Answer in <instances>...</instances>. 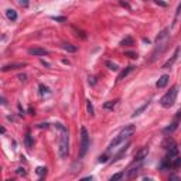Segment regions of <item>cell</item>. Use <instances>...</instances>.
Instances as JSON below:
<instances>
[{
  "label": "cell",
  "mask_w": 181,
  "mask_h": 181,
  "mask_svg": "<svg viewBox=\"0 0 181 181\" xmlns=\"http://www.w3.org/2000/svg\"><path fill=\"white\" fill-rule=\"evenodd\" d=\"M52 20H55V21H65V17H52Z\"/></svg>",
  "instance_id": "f546056e"
},
{
  "label": "cell",
  "mask_w": 181,
  "mask_h": 181,
  "mask_svg": "<svg viewBox=\"0 0 181 181\" xmlns=\"http://www.w3.org/2000/svg\"><path fill=\"white\" fill-rule=\"evenodd\" d=\"M40 93H41V95H48V93H50V89H48L45 85L40 84Z\"/></svg>",
  "instance_id": "44dd1931"
},
{
  "label": "cell",
  "mask_w": 181,
  "mask_h": 181,
  "mask_svg": "<svg viewBox=\"0 0 181 181\" xmlns=\"http://www.w3.org/2000/svg\"><path fill=\"white\" fill-rule=\"evenodd\" d=\"M17 173H19V174H23V175L26 174V171H24V168H23V167H20V168H17Z\"/></svg>",
  "instance_id": "1f68e13d"
},
{
  "label": "cell",
  "mask_w": 181,
  "mask_h": 181,
  "mask_svg": "<svg viewBox=\"0 0 181 181\" xmlns=\"http://www.w3.org/2000/svg\"><path fill=\"white\" fill-rule=\"evenodd\" d=\"M171 161H173V167H174V168H178V167H181V159H180V157H178V156H177L175 159H173Z\"/></svg>",
  "instance_id": "7402d4cb"
},
{
  "label": "cell",
  "mask_w": 181,
  "mask_h": 181,
  "mask_svg": "<svg viewBox=\"0 0 181 181\" xmlns=\"http://www.w3.org/2000/svg\"><path fill=\"white\" fill-rule=\"evenodd\" d=\"M26 144H27V147H31V144H33V142H31V136H30V133H27V136H26Z\"/></svg>",
  "instance_id": "4316f807"
},
{
  "label": "cell",
  "mask_w": 181,
  "mask_h": 181,
  "mask_svg": "<svg viewBox=\"0 0 181 181\" xmlns=\"http://www.w3.org/2000/svg\"><path fill=\"white\" fill-rule=\"evenodd\" d=\"M180 12H181V3H180V4H178V7H177V16L180 14Z\"/></svg>",
  "instance_id": "74e56055"
},
{
  "label": "cell",
  "mask_w": 181,
  "mask_h": 181,
  "mask_svg": "<svg viewBox=\"0 0 181 181\" xmlns=\"http://www.w3.org/2000/svg\"><path fill=\"white\" fill-rule=\"evenodd\" d=\"M135 68H136V67H133V65H130V67H127L126 70H123V71L120 72V74H119V77H117V79L120 81V79H123L125 77H127V75H129L130 72H132L133 70H135Z\"/></svg>",
  "instance_id": "7c38bea8"
},
{
  "label": "cell",
  "mask_w": 181,
  "mask_h": 181,
  "mask_svg": "<svg viewBox=\"0 0 181 181\" xmlns=\"http://www.w3.org/2000/svg\"><path fill=\"white\" fill-rule=\"evenodd\" d=\"M106 67L109 68L110 71H117L119 70V67L116 64H113V62H110V61H106Z\"/></svg>",
  "instance_id": "603a6c76"
},
{
  "label": "cell",
  "mask_w": 181,
  "mask_h": 181,
  "mask_svg": "<svg viewBox=\"0 0 181 181\" xmlns=\"http://www.w3.org/2000/svg\"><path fill=\"white\" fill-rule=\"evenodd\" d=\"M168 79H170V77H168L167 74H164V75H161V77L159 78V81L156 82V86L159 88V89H161V88H164L166 85L168 84Z\"/></svg>",
  "instance_id": "52a82bcc"
},
{
  "label": "cell",
  "mask_w": 181,
  "mask_h": 181,
  "mask_svg": "<svg viewBox=\"0 0 181 181\" xmlns=\"http://www.w3.org/2000/svg\"><path fill=\"white\" fill-rule=\"evenodd\" d=\"M55 127L59 130V137H58V154L61 159H64L70 153V136H68V130L65 129L61 123H57Z\"/></svg>",
  "instance_id": "6da1fadb"
},
{
  "label": "cell",
  "mask_w": 181,
  "mask_h": 181,
  "mask_svg": "<svg viewBox=\"0 0 181 181\" xmlns=\"http://www.w3.org/2000/svg\"><path fill=\"white\" fill-rule=\"evenodd\" d=\"M123 177V174L122 173H117V174H113L112 177H110V181H116V180H120Z\"/></svg>",
  "instance_id": "484cf974"
},
{
  "label": "cell",
  "mask_w": 181,
  "mask_h": 181,
  "mask_svg": "<svg viewBox=\"0 0 181 181\" xmlns=\"http://www.w3.org/2000/svg\"><path fill=\"white\" fill-rule=\"evenodd\" d=\"M135 130H136V127L133 126V125H129V126H125L122 130H120V133L112 140V142L109 143V146H108V151H112V150L116 147L119 143H122L123 140H126V139H129L130 136L135 133Z\"/></svg>",
  "instance_id": "7a4b0ae2"
},
{
  "label": "cell",
  "mask_w": 181,
  "mask_h": 181,
  "mask_svg": "<svg viewBox=\"0 0 181 181\" xmlns=\"http://www.w3.org/2000/svg\"><path fill=\"white\" fill-rule=\"evenodd\" d=\"M137 173H139V167H136V168H132L129 171V178H133L135 175H137Z\"/></svg>",
  "instance_id": "d4e9b609"
},
{
  "label": "cell",
  "mask_w": 181,
  "mask_h": 181,
  "mask_svg": "<svg viewBox=\"0 0 181 181\" xmlns=\"http://www.w3.org/2000/svg\"><path fill=\"white\" fill-rule=\"evenodd\" d=\"M149 105H150V102H146V104L143 105V106H140L139 109H136L135 112H133V115H132V116H133V117L139 116V115H140L142 112H144V110H146V109H147V108H149Z\"/></svg>",
  "instance_id": "9a60e30c"
},
{
  "label": "cell",
  "mask_w": 181,
  "mask_h": 181,
  "mask_svg": "<svg viewBox=\"0 0 181 181\" xmlns=\"http://www.w3.org/2000/svg\"><path fill=\"white\" fill-rule=\"evenodd\" d=\"M86 110H88V113L90 116H93V105H92L90 101H86Z\"/></svg>",
  "instance_id": "ffe728a7"
},
{
  "label": "cell",
  "mask_w": 181,
  "mask_h": 181,
  "mask_svg": "<svg viewBox=\"0 0 181 181\" xmlns=\"http://www.w3.org/2000/svg\"><path fill=\"white\" fill-rule=\"evenodd\" d=\"M178 55H180V47H177V48H175V51H174V54H173V57L168 59L166 64L163 65V68H170V67H173V64H174L175 61H177V58H178Z\"/></svg>",
  "instance_id": "5b68a950"
},
{
  "label": "cell",
  "mask_w": 181,
  "mask_h": 181,
  "mask_svg": "<svg viewBox=\"0 0 181 181\" xmlns=\"http://www.w3.org/2000/svg\"><path fill=\"white\" fill-rule=\"evenodd\" d=\"M62 48H64L65 51H68V52H75L77 51V47H75V45H72V44H62Z\"/></svg>",
  "instance_id": "ac0fdd59"
},
{
  "label": "cell",
  "mask_w": 181,
  "mask_h": 181,
  "mask_svg": "<svg viewBox=\"0 0 181 181\" xmlns=\"http://www.w3.org/2000/svg\"><path fill=\"white\" fill-rule=\"evenodd\" d=\"M120 45H123V47H125V45H126V47H127V45H133V38H132V37H126L125 40L120 41Z\"/></svg>",
  "instance_id": "d6986e66"
},
{
  "label": "cell",
  "mask_w": 181,
  "mask_h": 181,
  "mask_svg": "<svg viewBox=\"0 0 181 181\" xmlns=\"http://www.w3.org/2000/svg\"><path fill=\"white\" fill-rule=\"evenodd\" d=\"M20 4H21V6H24V7H27L28 6V1H27V0H20Z\"/></svg>",
  "instance_id": "4dcf8cb0"
},
{
  "label": "cell",
  "mask_w": 181,
  "mask_h": 181,
  "mask_svg": "<svg viewBox=\"0 0 181 181\" xmlns=\"http://www.w3.org/2000/svg\"><path fill=\"white\" fill-rule=\"evenodd\" d=\"M168 38V28H164L159 35H157V38H156V43H159V41H163V40H167Z\"/></svg>",
  "instance_id": "5bb4252c"
},
{
  "label": "cell",
  "mask_w": 181,
  "mask_h": 181,
  "mask_svg": "<svg viewBox=\"0 0 181 181\" xmlns=\"http://www.w3.org/2000/svg\"><path fill=\"white\" fill-rule=\"evenodd\" d=\"M170 180H178V177L177 175H170Z\"/></svg>",
  "instance_id": "f35d334b"
},
{
  "label": "cell",
  "mask_w": 181,
  "mask_h": 181,
  "mask_svg": "<svg viewBox=\"0 0 181 181\" xmlns=\"http://www.w3.org/2000/svg\"><path fill=\"white\" fill-rule=\"evenodd\" d=\"M6 16L10 21H16V20H17V13H16V10H13V9H7Z\"/></svg>",
  "instance_id": "4fadbf2b"
},
{
  "label": "cell",
  "mask_w": 181,
  "mask_h": 181,
  "mask_svg": "<svg viewBox=\"0 0 181 181\" xmlns=\"http://www.w3.org/2000/svg\"><path fill=\"white\" fill-rule=\"evenodd\" d=\"M178 122H180V119H177V117H175V120H174V122L171 123L170 126H167V127H166V129L163 130V132H164L166 135H168V133H173V132H174V130L177 129V127H178Z\"/></svg>",
  "instance_id": "30bf717a"
},
{
  "label": "cell",
  "mask_w": 181,
  "mask_h": 181,
  "mask_svg": "<svg viewBox=\"0 0 181 181\" xmlns=\"http://www.w3.org/2000/svg\"><path fill=\"white\" fill-rule=\"evenodd\" d=\"M129 143H127V144H126V146H125V147H123L122 150H120V151H119V153H117L116 156H115V159H113V161H117V160H119V159H120V157H122L123 154H125V153H126V151H127V149H129Z\"/></svg>",
  "instance_id": "e0dca14e"
},
{
  "label": "cell",
  "mask_w": 181,
  "mask_h": 181,
  "mask_svg": "<svg viewBox=\"0 0 181 181\" xmlns=\"http://www.w3.org/2000/svg\"><path fill=\"white\" fill-rule=\"evenodd\" d=\"M47 126H48V123H40L38 125V127H41V129H43V127H47Z\"/></svg>",
  "instance_id": "e575fe53"
},
{
  "label": "cell",
  "mask_w": 181,
  "mask_h": 181,
  "mask_svg": "<svg viewBox=\"0 0 181 181\" xmlns=\"http://www.w3.org/2000/svg\"><path fill=\"white\" fill-rule=\"evenodd\" d=\"M126 55H129L130 58H136V57H137V54H136V52H126Z\"/></svg>",
  "instance_id": "f1b7e54d"
},
{
  "label": "cell",
  "mask_w": 181,
  "mask_h": 181,
  "mask_svg": "<svg viewBox=\"0 0 181 181\" xmlns=\"http://www.w3.org/2000/svg\"><path fill=\"white\" fill-rule=\"evenodd\" d=\"M156 3H157V4H160V6H166V3H163V1H160V0H154Z\"/></svg>",
  "instance_id": "8d00e7d4"
},
{
  "label": "cell",
  "mask_w": 181,
  "mask_h": 181,
  "mask_svg": "<svg viewBox=\"0 0 181 181\" xmlns=\"http://www.w3.org/2000/svg\"><path fill=\"white\" fill-rule=\"evenodd\" d=\"M89 149V135H88V130L86 127H81V147H79V157L82 159L86 151Z\"/></svg>",
  "instance_id": "277c9868"
},
{
  "label": "cell",
  "mask_w": 181,
  "mask_h": 181,
  "mask_svg": "<svg viewBox=\"0 0 181 181\" xmlns=\"http://www.w3.org/2000/svg\"><path fill=\"white\" fill-rule=\"evenodd\" d=\"M26 75H24V74H23V75H19V79H20V81H26Z\"/></svg>",
  "instance_id": "d6a6232c"
},
{
  "label": "cell",
  "mask_w": 181,
  "mask_h": 181,
  "mask_svg": "<svg viewBox=\"0 0 181 181\" xmlns=\"http://www.w3.org/2000/svg\"><path fill=\"white\" fill-rule=\"evenodd\" d=\"M147 154H149V149H147V147H143V149H140L135 154V160L136 161H140V160H143Z\"/></svg>",
  "instance_id": "ba28073f"
},
{
  "label": "cell",
  "mask_w": 181,
  "mask_h": 181,
  "mask_svg": "<svg viewBox=\"0 0 181 181\" xmlns=\"http://www.w3.org/2000/svg\"><path fill=\"white\" fill-rule=\"evenodd\" d=\"M178 156V149H177V146H175L174 143L168 147V154H167V159H170V160H173V159H175Z\"/></svg>",
  "instance_id": "9c48e42d"
},
{
  "label": "cell",
  "mask_w": 181,
  "mask_h": 181,
  "mask_svg": "<svg viewBox=\"0 0 181 181\" xmlns=\"http://www.w3.org/2000/svg\"><path fill=\"white\" fill-rule=\"evenodd\" d=\"M98 161L99 163H106L108 161V156H101V157L98 159Z\"/></svg>",
  "instance_id": "83f0119b"
},
{
  "label": "cell",
  "mask_w": 181,
  "mask_h": 181,
  "mask_svg": "<svg viewBox=\"0 0 181 181\" xmlns=\"http://www.w3.org/2000/svg\"><path fill=\"white\" fill-rule=\"evenodd\" d=\"M23 67H26V64H9V65H4L3 68H1V71H9V70H19V68H23Z\"/></svg>",
  "instance_id": "8fae6325"
},
{
  "label": "cell",
  "mask_w": 181,
  "mask_h": 181,
  "mask_svg": "<svg viewBox=\"0 0 181 181\" xmlns=\"http://www.w3.org/2000/svg\"><path fill=\"white\" fill-rule=\"evenodd\" d=\"M120 4H122V6H125V7H127V9H129V4H127L126 1H123V0H120Z\"/></svg>",
  "instance_id": "d590c367"
},
{
  "label": "cell",
  "mask_w": 181,
  "mask_h": 181,
  "mask_svg": "<svg viewBox=\"0 0 181 181\" xmlns=\"http://www.w3.org/2000/svg\"><path fill=\"white\" fill-rule=\"evenodd\" d=\"M35 173H37L40 177H43L44 174H47V168H45V167H38L37 170H35Z\"/></svg>",
  "instance_id": "cb8c5ba5"
},
{
  "label": "cell",
  "mask_w": 181,
  "mask_h": 181,
  "mask_svg": "<svg viewBox=\"0 0 181 181\" xmlns=\"http://www.w3.org/2000/svg\"><path fill=\"white\" fill-rule=\"evenodd\" d=\"M116 105H117V99L116 101H108V102H105L104 104V108L105 109H108V110H112V109H115Z\"/></svg>",
  "instance_id": "2e32d148"
},
{
  "label": "cell",
  "mask_w": 181,
  "mask_h": 181,
  "mask_svg": "<svg viewBox=\"0 0 181 181\" xmlns=\"http://www.w3.org/2000/svg\"><path fill=\"white\" fill-rule=\"evenodd\" d=\"M28 54H30V55H35V57H43V55H48V51L44 50V48L37 47V48H30V50H28Z\"/></svg>",
  "instance_id": "8992f818"
},
{
  "label": "cell",
  "mask_w": 181,
  "mask_h": 181,
  "mask_svg": "<svg viewBox=\"0 0 181 181\" xmlns=\"http://www.w3.org/2000/svg\"><path fill=\"white\" fill-rule=\"evenodd\" d=\"M89 84L95 85V78H93V77H89Z\"/></svg>",
  "instance_id": "836d02e7"
},
{
  "label": "cell",
  "mask_w": 181,
  "mask_h": 181,
  "mask_svg": "<svg viewBox=\"0 0 181 181\" xmlns=\"http://www.w3.org/2000/svg\"><path fill=\"white\" fill-rule=\"evenodd\" d=\"M177 86H171V89L166 92V95L160 99V105H161L163 108H171L175 102V98H177Z\"/></svg>",
  "instance_id": "3957f363"
}]
</instances>
